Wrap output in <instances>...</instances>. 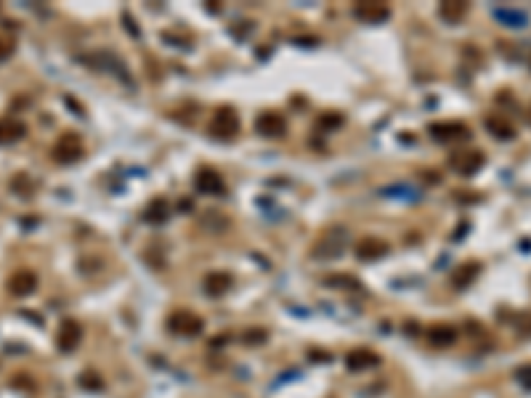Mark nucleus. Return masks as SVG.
<instances>
[{"instance_id": "nucleus-1", "label": "nucleus", "mask_w": 531, "mask_h": 398, "mask_svg": "<svg viewBox=\"0 0 531 398\" xmlns=\"http://www.w3.org/2000/svg\"><path fill=\"white\" fill-rule=\"evenodd\" d=\"M345 244H348V231H345L343 226H335V228H330L327 234L319 237V242L314 244L311 255H314L316 260H335V257L343 255Z\"/></svg>"}, {"instance_id": "nucleus-2", "label": "nucleus", "mask_w": 531, "mask_h": 398, "mask_svg": "<svg viewBox=\"0 0 531 398\" xmlns=\"http://www.w3.org/2000/svg\"><path fill=\"white\" fill-rule=\"evenodd\" d=\"M240 114L237 109H231V107H221V109L213 114V120H210V133L215 136V138H224V141H231V138H237L240 136Z\"/></svg>"}, {"instance_id": "nucleus-3", "label": "nucleus", "mask_w": 531, "mask_h": 398, "mask_svg": "<svg viewBox=\"0 0 531 398\" xmlns=\"http://www.w3.org/2000/svg\"><path fill=\"white\" fill-rule=\"evenodd\" d=\"M486 165V154L478 149H460L449 157V168L460 175H476Z\"/></svg>"}, {"instance_id": "nucleus-4", "label": "nucleus", "mask_w": 531, "mask_h": 398, "mask_svg": "<svg viewBox=\"0 0 531 398\" xmlns=\"http://www.w3.org/2000/svg\"><path fill=\"white\" fill-rule=\"evenodd\" d=\"M51 157H53V162H59V165H72V162L82 159V143H80V138H78L75 133H64L59 141L53 143V149H51Z\"/></svg>"}, {"instance_id": "nucleus-5", "label": "nucleus", "mask_w": 531, "mask_h": 398, "mask_svg": "<svg viewBox=\"0 0 531 398\" xmlns=\"http://www.w3.org/2000/svg\"><path fill=\"white\" fill-rule=\"evenodd\" d=\"M431 136H433L438 143H454V141H467L470 138V130H467L465 123H438V125H431Z\"/></svg>"}, {"instance_id": "nucleus-6", "label": "nucleus", "mask_w": 531, "mask_h": 398, "mask_svg": "<svg viewBox=\"0 0 531 398\" xmlns=\"http://www.w3.org/2000/svg\"><path fill=\"white\" fill-rule=\"evenodd\" d=\"M80 337H82L80 324H78L75 318H64V321L59 324V332H56V345H59L62 353H72V350L80 345Z\"/></svg>"}, {"instance_id": "nucleus-7", "label": "nucleus", "mask_w": 531, "mask_h": 398, "mask_svg": "<svg viewBox=\"0 0 531 398\" xmlns=\"http://www.w3.org/2000/svg\"><path fill=\"white\" fill-rule=\"evenodd\" d=\"M255 130L260 136H266V138H279L287 130V120L279 111H263V114H258Z\"/></svg>"}, {"instance_id": "nucleus-8", "label": "nucleus", "mask_w": 531, "mask_h": 398, "mask_svg": "<svg viewBox=\"0 0 531 398\" xmlns=\"http://www.w3.org/2000/svg\"><path fill=\"white\" fill-rule=\"evenodd\" d=\"M194 186H197V191H202V194H213V197L226 194L224 178H221V173H215L213 168H199L197 175H194Z\"/></svg>"}, {"instance_id": "nucleus-9", "label": "nucleus", "mask_w": 531, "mask_h": 398, "mask_svg": "<svg viewBox=\"0 0 531 398\" xmlns=\"http://www.w3.org/2000/svg\"><path fill=\"white\" fill-rule=\"evenodd\" d=\"M388 253H390V244L380 237H364L356 244V257L361 260H377V257H386Z\"/></svg>"}, {"instance_id": "nucleus-10", "label": "nucleus", "mask_w": 531, "mask_h": 398, "mask_svg": "<svg viewBox=\"0 0 531 398\" xmlns=\"http://www.w3.org/2000/svg\"><path fill=\"white\" fill-rule=\"evenodd\" d=\"M202 318L192 314V311H181V314H173L170 316V329L178 334H186V337H194V334L202 332Z\"/></svg>"}, {"instance_id": "nucleus-11", "label": "nucleus", "mask_w": 531, "mask_h": 398, "mask_svg": "<svg viewBox=\"0 0 531 398\" xmlns=\"http://www.w3.org/2000/svg\"><path fill=\"white\" fill-rule=\"evenodd\" d=\"M354 16L367 21V24H377V21H386L390 16V8L386 3H356L354 6Z\"/></svg>"}, {"instance_id": "nucleus-12", "label": "nucleus", "mask_w": 531, "mask_h": 398, "mask_svg": "<svg viewBox=\"0 0 531 398\" xmlns=\"http://www.w3.org/2000/svg\"><path fill=\"white\" fill-rule=\"evenodd\" d=\"M24 136H27V125L21 120H11V117L0 120V146H11V143L21 141Z\"/></svg>"}, {"instance_id": "nucleus-13", "label": "nucleus", "mask_w": 531, "mask_h": 398, "mask_svg": "<svg viewBox=\"0 0 531 398\" xmlns=\"http://www.w3.org/2000/svg\"><path fill=\"white\" fill-rule=\"evenodd\" d=\"M35 287H37V276H35L33 271H17L11 279H8V289H11V295H17V298H24V295H33Z\"/></svg>"}, {"instance_id": "nucleus-14", "label": "nucleus", "mask_w": 531, "mask_h": 398, "mask_svg": "<svg viewBox=\"0 0 531 398\" xmlns=\"http://www.w3.org/2000/svg\"><path fill=\"white\" fill-rule=\"evenodd\" d=\"M478 273H481V263H462L460 269L454 271L451 284L457 287V289H467V287L478 279Z\"/></svg>"}, {"instance_id": "nucleus-15", "label": "nucleus", "mask_w": 531, "mask_h": 398, "mask_svg": "<svg viewBox=\"0 0 531 398\" xmlns=\"http://www.w3.org/2000/svg\"><path fill=\"white\" fill-rule=\"evenodd\" d=\"M202 287H205V292H208L210 298H221L224 292H228V287H231V276L215 271V273H208V276H205Z\"/></svg>"}, {"instance_id": "nucleus-16", "label": "nucleus", "mask_w": 531, "mask_h": 398, "mask_svg": "<svg viewBox=\"0 0 531 398\" xmlns=\"http://www.w3.org/2000/svg\"><path fill=\"white\" fill-rule=\"evenodd\" d=\"M428 340L435 348H449L451 343H457V329L451 324H438L428 332Z\"/></svg>"}, {"instance_id": "nucleus-17", "label": "nucleus", "mask_w": 531, "mask_h": 398, "mask_svg": "<svg viewBox=\"0 0 531 398\" xmlns=\"http://www.w3.org/2000/svg\"><path fill=\"white\" fill-rule=\"evenodd\" d=\"M348 369H354V372H359V369H367V366H375L380 359H377V353H372V350L367 348H356L348 353Z\"/></svg>"}, {"instance_id": "nucleus-18", "label": "nucleus", "mask_w": 531, "mask_h": 398, "mask_svg": "<svg viewBox=\"0 0 531 398\" xmlns=\"http://www.w3.org/2000/svg\"><path fill=\"white\" fill-rule=\"evenodd\" d=\"M465 14H467V3H451V0H447V3L438 6V16H441L444 21H449V24L462 21Z\"/></svg>"}, {"instance_id": "nucleus-19", "label": "nucleus", "mask_w": 531, "mask_h": 398, "mask_svg": "<svg viewBox=\"0 0 531 398\" xmlns=\"http://www.w3.org/2000/svg\"><path fill=\"white\" fill-rule=\"evenodd\" d=\"M494 16L505 27H526V21H529V16L523 14V11H513V8H497Z\"/></svg>"}, {"instance_id": "nucleus-20", "label": "nucleus", "mask_w": 531, "mask_h": 398, "mask_svg": "<svg viewBox=\"0 0 531 398\" xmlns=\"http://www.w3.org/2000/svg\"><path fill=\"white\" fill-rule=\"evenodd\" d=\"M486 127L492 130V136H497V138H502V141H510V138H515L513 125H510V123H505V120L489 117V120H486Z\"/></svg>"}, {"instance_id": "nucleus-21", "label": "nucleus", "mask_w": 531, "mask_h": 398, "mask_svg": "<svg viewBox=\"0 0 531 398\" xmlns=\"http://www.w3.org/2000/svg\"><path fill=\"white\" fill-rule=\"evenodd\" d=\"M165 218H168V202H165V199H152L149 207L144 210V221L162 223Z\"/></svg>"}, {"instance_id": "nucleus-22", "label": "nucleus", "mask_w": 531, "mask_h": 398, "mask_svg": "<svg viewBox=\"0 0 531 398\" xmlns=\"http://www.w3.org/2000/svg\"><path fill=\"white\" fill-rule=\"evenodd\" d=\"M319 130H324V127H338L343 125V117L340 114H324V117H319Z\"/></svg>"}, {"instance_id": "nucleus-23", "label": "nucleus", "mask_w": 531, "mask_h": 398, "mask_svg": "<svg viewBox=\"0 0 531 398\" xmlns=\"http://www.w3.org/2000/svg\"><path fill=\"white\" fill-rule=\"evenodd\" d=\"M515 377H518V382H521L523 388H529L531 390V364L523 366V369H518V372H515Z\"/></svg>"}, {"instance_id": "nucleus-24", "label": "nucleus", "mask_w": 531, "mask_h": 398, "mask_svg": "<svg viewBox=\"0 0 531 398\" xmlns=\"http://www.w3.org/2000/svg\"><path fill=\"white\" fill-rule=\"evenodd\" d=\"M11 53H14V43H11V40H3V37H0V62H3V59H8Z\"/></svg>"}]
</instances>
